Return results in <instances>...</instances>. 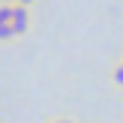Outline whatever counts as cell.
<instances>
[{
	"instance_id": "cell-1",
	"label": "cell",
	"mask_w": 123,
	"mask_h": 123,
	"mask_svg": "<svg viewBox=\"0 0 123 123\" xmlns=\"http://www.w3.org/2000/svg\"><path fill=\"white\" fill-rule=\"evenodd\" d=\"M9 27H12V33H15V36H24V33L30 30V9H27V6H18V3H12Z\"/></svg>"
},
{
	"instance_id": "cell-2",
	"label": "cell",
	"mask_w": 123,
	"mask_h": 123,
	"mask_svg": "<svg viewBox=\"0 0 123 123\" xmlns=\"http://www.w3.org/2000/svg\"><path fill=\"white\" fill-rule=\"evenodd\" d=\"M108 81H111L114 87H123V57L111 66V72H108Z\"/></svg>"
},
{
	"instance_id": "cell-3",
	"label": "cell",
	"mask_w": 123,
	"mask_h": 123,
	"mask_svg": "<svg viewBox=\"0 0 123 123\" xmlns=\"http://www.w3.org/2000/svg\"><path fill=\"white\" fill-rule=\"evenodd\" d=\"M9 15H12V3H0V24H9Z\"/></svg>"
},
{
	"instance_id": "cell-4",
	"label": "cell",
	"mask_w": 123,
	"mask_h": 123,
	"mask_svg": "<svg viewBox=\"0 0 123 123\" xmlns=\"http://www.w3.org/2000/svg\"><path fill=\"white\" fill-rule=\"evenodd\" d=\"M9 39H15L12 27H9V24H0V42H9Z\"/></svg>"
},
{
	"instance_id": "cell-5",
	"label": "cell",
	"mask_w": 123,
	"mask_h": 123,
	"mask_svg": "<svg viewBox=\"0 0 123 123\" xmlns=\"http://www.w3.org/2000/svg\"><path fill=\"white\" fill-rule=\"evenodd\" d=\"M12 3H18V6H27V9H30V6H33L36 0H12Z\"/></svg>"
},
{
	"instance_id": "cell-6",
	"label": "cell",
	"mask_w": 123,
	"mask_h": 123,
	"mask_svg": "<svg viewBox=\"0 0 123 123\" xmlns=\"http://www.w3.org/2000/svg\"><path fill=\"white\" fill-rule=\"evenodd\" d=\"M51 123H72V120H66V117H57V120H51Z\"/></svg>"
}]
</instances>
